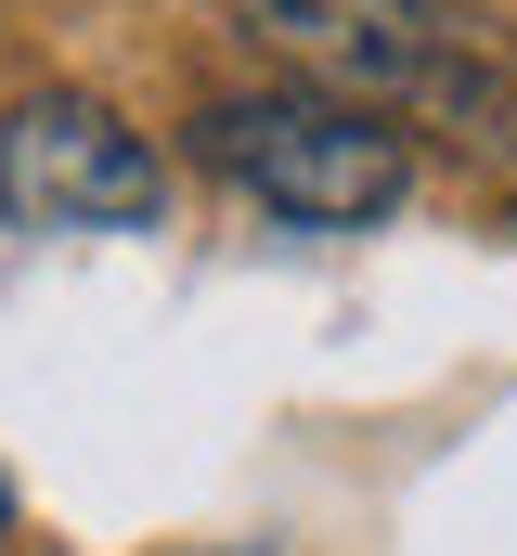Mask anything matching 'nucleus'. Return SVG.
<instances>
[{"instance_id":"2","label":"nucleus","mask_w":517,"mask_h":556,"mask_svg":"<svg viewBox=\"0 0 517 556\" xmlns=\"http://www.w3.org/2000/svg\"><path fill=\"white\" fill-rule=\"evenodd\" d=\"M194 155L298 233H363L414 194V142L337 91H220L194 117Z\"/></svg>"},{"instance_id":"1","label":"nucleus","mask_w":517,"mask_h":556,"mask_svg":"<svg viewBox=\"0 0 517 556\" xmlns=\"http://www.w3.org/2000/svg\"><path fill=\"white\" fill-rule=\"evenodd\" d=\"M258 52L363 117H427L466 155H517V65L440 0H234Z\"/></svg>"},{"instance_id":"4","label":"nucleus","mask_w":517,"mask_h":556,"mask_svg":"<svg viewBox=\"0 0 517 556\" xmlns=\"http://www.w3.org/2000/svg\"><path fill=\"white\" fill-rule=\"evenodd\" d=\"M0 531H13V479H0Z\"/></svg>"},{"instance_id":"3","label":"nucleus","mask_w":517,"mask_h":556,"mask_svg":"<svg viewBox=\"0 0 517 556\" xmlns=\"http://www.w3.org/2000/svg\"><path fill=\"white\" fill-rule=\"evenodd\" d=\"M0 207L26 233H155L168 220V168L91 91H26L0 117Z\"/></svg>"},{"instance_id":"5","label":"nucleus","mask_w":517,"mask_h":556,"mask_svg":"<svg viewBox=\"0 0 517 556\" xmlns=\"http://www.w3.org/2000/svg\"><path fill=\"white\" fill-rule=\"evenodd\" d=\"M247 556H258V544H247Z\"/></svg>"}]
</instances>
